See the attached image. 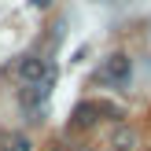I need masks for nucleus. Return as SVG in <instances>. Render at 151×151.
<instances>
[{"label": "nucleus", "mask_w": 151, "mask_h": 151, "mask_svg": "<svg viewBox=\"0 0 151 151\" xmlns=\"http://www.w3.org/2000/svg\"><path fill=\"white\" fill-rule=\"evenodd\" d=\"M96 118H100V103H78V107H74V125H78V129L96 125Z\"/></svg>", "instance_id": "nucleus-4"}, {"label": "nucleus", "mask_w": 151, "mask_h": 151, "mask_svg": "<svg viewBox=\"0 0 151 151\" xmlns=\"http://www.w3.org/2000/svg\"><path fill=\"white\" fill-rule=\"evenodd\" d=\"M15 70H19V78L26 85H52L55 81V66L48 59H41V55H22Z\"/></svg>", "instance_id": "nucleus-1"}, {"label": "nucleus", "mask_w": 151, "mask_h": 151, "mask_svg": "<svg viewBox=\"0 0 151 151\" xmlns=\"http://www.w3.org/2000/svg\"><path fill=\"white\" fill-rule=\"evenodd\" d=\"M129 74H133V63H129L125 52L107 55V59H103V66H100V81H107V85H125Z\"/></svg>", "instance_id": "nucleus-2"}, {"label": "nucleus", "mask_w": 151, "mask_h": 151, "mask_svg": "<svg viewBox=\"0 0 151 151\" xmlns=\"http://www.w3.org/2000/svg\"><path fill=\"white\" fill-rule=\"evenodd\" d=\"M33 144H29V137L26 133H19V129H7L4 137H0V151H29Z\"/></svg>", "instance_id": "nucleus-5"}, {"label": "nucleus", "mask_w": 151, "mask_h": 151, "mask_svg": "<svg viewBox=\"0 0 151 151\" xmlns=\"http://www.w3.org/2000/svg\"><path fill=\"white\" fill-rule=\"evenodd\" d=\"M44 96H48V85H29L19 92V100H22V107H37V103H44Z\"/></svg>", "instance_id": "nucleus-6"}, {"label": "nucleus", "mask_w": 151, "mask_h": 151, "mask_svg": "<svg viewBox=\"0 0 151 151\" xmlns=\"http://www.w3.org/2000/svg\"><path fill=\"white\" fill-rule=\"evenodd\" d=\"M52 151H66V147H52Z\"/></svg>", "instance_id": "nucleus-7"}, {"label": "nucleus", "mask_w": 151, "mask_h": 151, "mask_svg": "<svg viewBox=\"0 0 151 151\" xmlns=\"http://www.w3.org/2000/svg\"><path fill=\"white\" fill-rule=\"evenodd\" d=\"M111 147L114 151H133L137 147V129H133V125H114V133H111Z\"/></svg>", "instance_id": "nucleus-3"}]
</instances>
